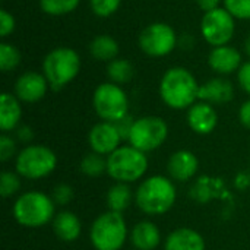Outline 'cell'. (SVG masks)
I'll return each instance as SVG.
<instances>
[{
  "instance_id": "30bf717a",
  "label": "cell",
  "mask_w": 250,
  "mask_h": 250,
  "mask_svg": "<svg viewBox=\"0 0 250 250\" xmlns=\"http://www.w3.org/2000/svg\"><path fill=\"white\" fill-rule=\"evenodd\" d=\"M234 32L236 19L226 7H218L204 13L201 21V34L209 45H229L234 37Z\"/></svg>"
},
{
  "instance_id": "9a60e30c",
  "label": "cell",
  "mask_w": 250,
  "mask_h": 250,
  "mask_svg": "<svg viewBox=\"0 0 250 250\" xmlns=\"http://www.w3.org/2000/svg\"><path fill=\"white\" fill-rule=\"evenodd\" d=\"M167 170L171 180L185 183L196 176L199 170V160L192 151L180 149L170 155L167 163Z\"/></svg>"
},
{
  "instance_id": "d590c367",
  "label": "cell",
  "mask_w": 250,
  "mask_h": 250,
  "mask_svg": "<svg viewBox=\"0 0 250 250\" xmlns=\"http://www.w3.org/2000/svg\"><path fill=\"white\" fill-rule=\"evenodd\" d=\"M239 120L246 129H250V100L242 104L239 110Z\"/></svg>"
},
{
  "instance_id": "ffe728a7",
  "label": "cell",
  "mask_w": 250,
  "mask_h": 250,
  "mask_svg": "<svg viewBox=\"0 0 250 250\" xmlns=\"http://www.w3.org/2000/svg\"><path fill=\"white\" fill-rule=\"evenodd\" d=\"M130 239L136 250H155L161 243V233L152 221H141L132 229Z\"/></svg>"
},
{
  "instance_id": "74e56055",
  "label": "cell",
  "mask_w": 250,
  "mask_h": 250,
  "mask_svg": "<svg viewBox=\"0 0 250 250\" xmlns=\"http://www.w3.org/2000/svg\"><path fill=\"white\" fill-rule=\"evenodd\" d=\"M16 136H18V139H19L21 142L28 144L29 141H32V138H34V132L31 130V127H29V126H21V127L16 130Z\"/></svg>"
},
{
  "instance_id": "6da1fadb",
  "label": "cell",
  "mask_w": 250,
  "mask_h": 250,
  "mask_svg": "<svg viewBox=\"0 0 250 250\" xmlns=\"http://www.w3.org/2000/svg\"><path fill=\"white\" fill-rule=\"evenodd\" d=\"M196 78L190 70L182 66L168 69L160 81V97L164 104L173 110H186L199 100Z\"/></svg>"
},
{
  "instance_id": "603a6c76",
  "label": "cell",
  "mask_w": 250,
  "mask_h": 250,
  "mask_svg": "<svg viewBox=\"0 0 250 250\" xmlns=\"http://www.w3.org/2000/svg\"><path fill=\"white\" fill-rule=\"evenodd\" d=\"M132 198H135L132 195V189L129 188L127 183H117L113 185L108 192H107V207H108V211H113V212H125L129 207H130V202H132Z\"/></svg>"
},
{
  "instance_id": "3957f363",
  "label": "cell",
  "mask_w": 250,
  "mask_h": 250,
  "mask_svg": "<svg viewBox=\"0 0 250 250\" xmlns=\"http://www.w3.org/2000/svg\"><path fill=\"white\" fill-rule=\"evenodd\" d=\"M16 223L26 229H40L56 217L53 198L40 190H29L18 196L12 208Z\"/></svg>"
},
{
  "instance_id": "277c9868",
  "label": "cell",
  "mask_w": 250,
  "mask_h": 250,
  "mask_svg": "<svg viewBox=\"0 0 250 250\" xmlns=\"http://www.w3.org/2000/svg\"><path fill=\"white\" fill-rule=\"evenodd\" d=\"M81 57L70 47H57L47 53L42 60V75L54 91L63 89L75 81L81 72Z\"/></svg>"
},
{
  "instance_id": "f35d334b",
  "label": "cell",
  "mask_w": 250,
  "mask_h": 250,
  "mask_svg": "<svg viewBox=\"0 0 250 250\" xmlns=\"http://www.w3.org/2000/svg\"><path fill=\"white\" fill-rule=\"evenodd\" d=\"M234 185H236V188H237V189H240V190H243V189L249 188L250 186V174L249 173H240V174L236 177V180H234Z\"/></svg>"
},
{
  "instance_id": "7402d4cb",
  "label": "cell",
  "mask_w": 250,
  "mask_h": 250,
  "mask_svg": "<svg viewBox=\"0 0 250 250\" xmlns=\"http://www.w3.org/2000/svg\"><path fill=\"white\" fill-rule=\"evenodd\" d=\"M89 54L98 60V62H113L114 59H117L120 47L116 38H113L108 34H100L97 37H94L88 45Z\"/></svg>"
},
{
  "instance_id": "52a82bcc",
  "label": "cell",
  "mask_w": 250,
  "mask_h": 250,
  "mask_svg": "<svg viewBox=\"0 0 250 250\" xmlns=\"http://www.w3.org/2000/svg\"><path fill=\"white\" fill-rule=\"evenodd\" d=\"M57 167L56 154L45 145H26L15 160L16 173L28 180L50 176Z\"/></svg>"
},
{
  "instance_id": "d6986e66",
  "label": "cell",
  "mask_w": 250,
  "mask_h": 250,
  "mask_svg": "<svg viewBox=\"0 0 250 250\" xmlns=\"http://www.w3.org/2000/svg\"><path fill=\"white\" fill-rule=\"evenodd\" d=\"M53 231L59 240L70 243L79 239L82 224L76 214L70 211H62L53 218Z\"/></svg>"
},
{
  "instance_id": "f546056e",
  "label": "cell",
  "mask_w": 250,
  "mask_h": 250,
  "mask_svg": "<svg viewBox=\"0 0 250 250\" xmlns=\"http://www.w3.org/2000/svg\"><path fill=\"white\" fill-rule=\"evenodd\" d=\"M234 19H250V0H223Z\"/></svg>"
},
{
  "instance_id": "4316f807",
  "label": "cell",
  "mask_w": 250,
  "mask_h": 250,
  "mask_svg": "<svg viewBox=\"0 0 250 250\" xmlns=\"http://www.w3.org/2000/svg\"><path fill=\"white\" fill-rule=\"evenodd\" d=\"M21 53L19 50L9 42L0 44V70L1 72H12L21 64Z\"/></svg>"
},
{
  "instance_id": "1f68e13d",
  "label": "cell",
  "mask_w": 250,
  "mask_h": 250,
  "mask_svg": "<svg viewBox=\"0 0 250 250\" xmlns=\"http://www.w3.org/2000/svg\"><path fill=\"white\" fill-rule=\"evenodd\" d=\"M15 151H16L15 139L6 133H1L0 135V160L3 163L9 161L15 155Z\"/></svg>"
},
{
  "instance_id": "2e32d148",
  "label": "cell",
  "mask_w": 250,
  "mask_h": 250,
  "mask_svg": "<svg viewBox=\"0 0 250 250\" xmlns=\"http://www.w3.org/2000/svg\"><path fill=\"white\" fill-rule=\"evenodd\" d=\"M208 64L218 75H231L239 72L243 64L242 53L231 45L212 47L208 54Z\"/></svg>"
},
{
  "instance_id": "5b68a950",
  "label": "cell",
  "mask_w": 250,
  "mask_h": 250,
  "mask_svg": "<svg viewBox=\"0 0 250 250\" xmlns=\"http://www.w3.org/2000/svg\"><path fill=\"white\" fill-rule=\"evenodd\" d=\"M148 158L132 145H122L107 157V174L117 183H133L145 176Z\"/></svg>"
},
{
  "instance_id": "4fadbf2b",
  "label": "cell",
  "mask_w": 250,
  "mask_h": 250,
  "mask_svg": "<svg viewBox=\"0 0 250 250\" xmlns=\"http://www.w3.org/2000/svg\"><path fill=\"white\" fill-rule=\"evenodd\" d=\"M50 85L48 81L45 79V76L42 75V72H25L22 73L16 82H15V95L19 98L21 103H38L41 101L47 91H48Z\"/></svg>"
},
{
  "instance_id": "44dd1931",
  "label": "cell",
  "mask_w": 250,
  "mask_h": 250,
  "mask_svg": "<svg viewBox=\"0 0 250 250\" xmlns=\"http://www.w3.org/2000/svg\"><path fill=\"white\" fill-rule=\"evenodd\" d=\"M22 119L21 101L10 92H3L0 97V129L1 132H10L18 127Z\"/></svg>"
},
{
  "instance_id": "484cf974",
  "label": "cell",
  "mask_w": 250,
  "mask_h": 250,
  "mask_svg": "<svg viewBox=\"0 0 250 250\" xmlns=\"http://www.w3.org/2000/svg\"><path fill=\"white\" fill-rule=\"evenodd\" d=\"M79 3L81 0H40V7L50 16H63L76 10Z\"/></svg>"
},
{
  "instance_id": "4dcf8cb0",
  "label": "cell",
  "mask_w": 250,
  "mask_h": 250,
  "mask_svg": "<svg viewBox=\"0 0 250 250\" xmlns=\"http://www.w3.org/2000/svg\"><path fill=\"white\" fill-rule=\"evenodd\" d=\"M53 201L56 205L59 207H64L67 205L72 199H73V188L69 186V185H57L54 189H53Z\"/></svg>"
},
{
  "instance_id": "cb8c5ba5",
  "label": "cell",
  "mask_w": 250,
  "mask_h": 250,
  "mask_svg": "<svg viewBox=\"0 0 250 250\" xmlns=\"http://www.w3.org/2000/svg\"><path fill=\"white\" fill-rule=\"evenodd\" d=\"M135 69L133 64L126 59H114L107 66V76L110 78V82L117 85L129 83L133 78Z\"/></svg>"
},
{
  "instance_id": "d6a6232c",
  "label": "cell",
  "mask_w": 250,
  "mask_h": 250,
  "mask_svg": "<svg viewBox=\"0 0 250 250\" xmlns=\"http://www.w3.org/2000/svg\"><path fill=\"white\" fill-rule=\"evenodd\" d=\"M16 26V21L15 16L12 13H9L6 9H0V37L6 38L9 37Z\"/></svg>"
},
{
  "instance_id": "9c48e42d",
  "label": "cell",
  "mask_w": 250,
  "mask_h": 250,
  "mask_svg": "<svg viewBox=\"0 0 250 250\" xmlns=\"http://www.w3.org/2000/svg\"><path fill=\"white\" fill-rule=\"evenodd\" d=\"M168 136V126L164 119L158 116H144L136 119L130 135L129 145L135 146L142 152H151L158 149Z\"/></svg>"
},
{
  "instance_id": "ac0fdd59",
  "label": "cell",
  "mask_w": 250,
  "mask_h": 250,
  "mask_svg": "<svg viewBox=\"0 0 250 250\" xmlns=\"http://www.w3.org/2000/svg\"><path fill=\"white\" fill-rule=\"evenodd\" d=\"M164 250H205V240L196 230L180 227L167 236Z\"/></svg>"
},
{
  "instance_id": "8d00e7d4",
  "label": "cell",
  "mask_w": 250,
  "mask_h": 250,
  "mask_svg": "<svg viewBox=\"0 0 250 250\" xmlns=\"http://www.w3.org/2000/svg\"><path fill=\"white\" fill-rule=\"evenodd\" d=\"M220 3H221V0H196V4L199 6L201 10H204V13L221 7Z\"/></svg>"
},
{
  "instance_id": "7a4b0ae2",
  "label": "cell",
  "mask_w": 250,
  "mask_h": 250,
  "mask_svg": "<svg viewBox=\"0 0 250 250\" xmlns=\"http://www.w3.org/2000/svg\"><path fill=\"white\" fill-rule=\"evenodd\" d=\"M177 192L173 180L164 176H151L141 182L135 192L136 207L146 215H163L176 204Z\"/></svg>"
},
{
  "instance_id": "836d02e7",
  "label": "cell",
  "mask_w": 250,
  "mask_h": 250,
  "mask_svg": "<svg viewBox=\"0 0 250 250\" xmlns=\"http://www.w3.org/2000/svg\"><path fill=\"white\" fill-rule=\"evenodd\" d=\"M237 81H239V85L240 88L250 95V60L245 62L239 72H237Z\"/></svg>"
},
{
  "instance_id": "ba28073f",
  "label": "cell",
  "mask_w": 250,
  "mask_h": 250,
  "mask_svg": "<svg viewBox=\"0 0 250 250\" xmlns=\"http://www.w3.org/2000/svg\"><path fill=\"white\" fill-rule=\"evenodd\" d=\"M92 107L103 122L114 123L129 114V98L120 85L104 82L92 94Z\"/></svg>"
},
{
  "instance_id": "7c38bea8",
  "label": "cell",
  "mask_w": 250,
  "mask_h": 250,
  "mask_svg": "<svg viewBox=\"0 0 250 250\" xmlns=\"http://www.w3.org/2000/svg\"><path fill=\"white\" fill-rule=\"evenodd\" d=\"M122 136L111 122H100L94 125L88 133V144L92 152H97L100 155L108 157L113 154L122 142Z\"/></svg>"
},
{
  "instance_id": "83f0119b",
  "label": "cell",
  "mask_w": 250,
  "mask_h": 250,
  "mask_svg": "<svg viewBox=\"0 0 250 250\" xmlns=\"http://www.w3.org/2000/svg\"><path fill=\"white\" fill-rule=\"evenodd\" d=\"M21 189V176L12 171H3L0 174V195L7 199L16 195Z\"/></svg>"
},
{
  "instance_id": "ab89813d",
  "label": "cell",
  "mask_w": 250,
  "mask_h": 250,
  "mask_svg": "<svg viewBox=\"0 0 250 250\" xmlns=\"http://www.w3.org/2000/svg\"><path fill=\"white\" fill-rule=\"evenodd\" d=\"M245 53L249 56V60H250V35L246 38V41H245Z\"/></svg>"
},
{
  "instance_id": "e0dca14e",
  "label": "cell",
  "mask_w": 250,
  "mask_h": 250,
  "mask_svg": "<svg viewBox=\"0 0 250 250\" xmlns=\"http://www.w3.org/2000/svg\"><path fill=\"white\" fill-rule=\"evenodd\" d=\"M234 98V88L229 79L214 78L199 88V101L209 104H227Z\"/></svg>"
},
{
  "instance_id": "e575fe53",
  "label": "cell",
  "mask_w": 250,
  "mask_h": 250,
  "mask_svg": "<svg viewBox=\"0 0 250 250\" xmlns=\"http://www.w3.org/2000/svg\"><path fill=\"white\" fill-rule=\"evenodd\" d=\"M133 123H135V119H132L129 114L126 117L114 122V125H116V127H117V130H119V133H120V136H122L123 141H127L129 139V135H130V130H132Z\"/></svg>"
},
{
  "instance_id": "f1b7e54d",
  "label": "cell",
  "mask_w": 250,
  "mask_h": 250,
  "mask_svg": "<svg viewBox=\"0 0 250 250\" xmlns=\"http://www.w3.org/2000/svg\"><path fill=\"white\" fill-rule=\"evenodd\" d=\"M122 4V0H89V7L98 18H108L114 15Z\"/></svg>"
},
{
  "instance_id": "8fae6325",
  "label": "cell",
  "mask_w": 250,
  "mask_h": 250,
  "mask_svg": "<svg viewBox=\"0 0 250 250\" xmlns=\"http://www.w3.org/2000/svg\"><path fill=\"white\" fill-rule=\"evenodd\" d=\"M139 48L149 57H164L177 45V35L173 26L166 22H154L145 26L138 38Z\"/></svg>"
},
{
  "instance_id": "8992f818",
  "label": "cell",
  "mask_w": 250,
  "mask_h": 250,
  "mask_svg": "<svg viewBox=\"0 0 250 250\" xmlns=\"http://www.w3.org/2000/svg\"><path fill=\"white\" fill-rule=\"evenodd\" d=\"M127 239V226L122 214L107 211L98 215L89 230L95 250H120Z\"/></svg>"
},
{
  "instance_id": "d4e9b609",
  "label": "cell",
  "mask_w": 250,
  "mask_h": 250,
  "mask_svg": "<svg viewBox=\"0 0 250 250\" xmlns=\"http://www.w3.org/2000/svg\"><path fill=\"white\" fill-rule=\"evenodd\" d=\"M79 168L88 177H100L101 174L107 173V157L104 158V155L91 151L82 158Z\"/></svg>"
},
{
  "instance_id": "5bb4252c",
  "label": "cell",
  "mask_w": 250,
  "mask_h": 250,
  "mask_svg": "<svg viewBox=\"0 0 250 250\" xmlns=\"http://www.w3.org/2000/svg\"><path fill=\"white\" fill-rule=\"evenodd\" d=\"M186 122L195 133L209 135L217 127L218 116L212 104L205 101H196L192 107L188 108Z\"/></svg>"
}]
</instances>
